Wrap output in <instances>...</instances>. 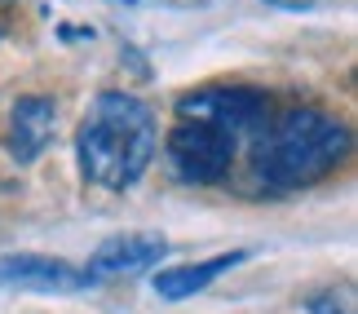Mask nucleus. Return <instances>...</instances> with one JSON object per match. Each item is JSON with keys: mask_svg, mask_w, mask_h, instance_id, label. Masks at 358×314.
Wrapping results in <instances>:
<instances>
[{"mask_svg": "<svg viewBox=\"0 0 358 314\" xmlns=\"http://www.w3.org/2000/svg\"><path fill=\"white\" fill-rule=\"evenodd\" d=\"M155 146H159L155 111L142 98L115 89H106L89 102L76 133L80 173L102 190H129L150 169Z\"/></svg>", "mask_w": 358, "mask_h": 314, "instance_id": "nucleus-1", "label": "nucleus"}, {"mask_svg": "<svg viewBox=\"0 0 358 314\" xmlns=\"http://www.w3.org/2000/svg\"><path fill=\"white\" fill-rule=\"evenodd\" d=\"M350 155V129L319 106H292L252 138V177L270 190H301L336 173Z\"/></svg>", "mask_w": 358, "mask_h": 314, "instance_id": "nucleus-2", "label": "nucleus"}, {"mask_svg": "<svg viewBox=\"0 0 358 314\" xmlns=\"http://www.w3.org/2000/svg\"><path fill=\"white\" fill-rule=\"evenodd\" d=\"M177 115L182 120H203V124H217L226 129L235 142H252L266 120L274 115L270 98L261 89H248V85H208V89H195V93H182L177 98Z\"/></svg>", "mask_w": 358, "mask_h": 314, "instance_id": "nucleus-3", "label": "nucleus"}, {"mask_svg": "<svg viewBox=\"0 0 358 314\" xmlns=\"http://www.w3.org/2000/svg\"><path fill=\"white\" fill-rule=\"evenodd\" d=\"M239 142L230 138L226 129L217 124H203V120H182L169 142H164V155H169V169L173 177H182L190 186H208V182H222L235 164Z\"/></svg>", "mask_w": 358, "mask_h": 314, "instance_id": "nucleus-4", "label": "nucleus"}, {"mask_svg": "<svg viewBox=\"0 0 358 314\" xmlns=\"http://www.w3.org/2000/svg\"><path fill=\"white\" fill-rule=\"evenodd\" d=\"M53 133H58V102L45 93H27L9 111V155L18 164H36L49 151Z\"/></svg>", "mask_w": 358, "mask_h": 314, "instance_id": "nucleus-5", "label": "nucleus"}, {"mask_svg": "<svg viewBox=\"0 0 358 314\" xmlns=\"http://www.w3.org/2000/svg\"><path fill=\"white\" fill-rule=\"evenodd\" d=\"M0 283H9V288H36V292H76V288H89L93 279L85 270L58 262V257L13 252V257H0Z\"/></svg>", "mask_w": 358, "mask_h": 314, "instance_id": "nucleus-6", "label": "nucleus"}, {"mask_svg": "<svg viewBox=\"0 0 358 314\" xmlns=\"http://www.w3.org/2000/svg\"><path fill=\"white\" fill-rule=\"evenodd\" d=\"M164 252H169L164 235H150V230H129V235H111L98 252H93V262L85 266V275H89L93 283L106 279V275H137V270L155 266Z\"/></svg>", "mask_w": 358, "mask_h": 314, "instance_id": "nucleus-7", "label": "nucleus"}, {"mask_svg": "<svg viewBox=\"0 0 358 314\" xmlns=\"http://www.w3.org/2000/svg\"><path fill=\"white\" fill-rule=\"evenodd\" d=\"M248 252H222V257H208V262H190V266H169V270H155L150 288H155L164 301H186L203 288H213L226 270H235Z\"/></svg>", "mask_w": 358, "mask_h": 314, "instance_id": "nucleus-8", "label": "nucleus"}, {"mask_svg": "<svg viewBox=\"0 0 358 314\" xmlns=\"http://www.w3.org/2000/svg\"><path fill=\"white\" fill-rule=\"evenodd\" d=\"M18 13H22V0H0V40L18 31Z\"/></svg>", "mask_w": 358, "mask_h": 314, "instance_id": "nucleus-9", "label": "nucleus"}, {"mask_svg": "<svg viewBox=\"0 0 358 314\" xmlns=\"http://www.w3.org/2000/svg\"><path fill=\"white\" fill-rule=\"evenodd\" d=\"M310 314H350V310H336L332 297H314V301H310Z\"/></svg>", "mask_w": 358, "mask_h": 314, "instance_id": "nucleus-10", "label": "nucleus"}, {"mask_svg": "<svg viewBox=\"0 0 358 314\" xmlns=\"http://www.w3.org/2000/svg\"><path fill=\"white\" fill-rule=\"evenodd\" d=\"M266 5H274V9H310L314 0H266Z\"/></svg>", "mask_w": 358, "mask_h": 314, "instance_id": "nucleus-11", "label": "nucleus"}]
</instances>
